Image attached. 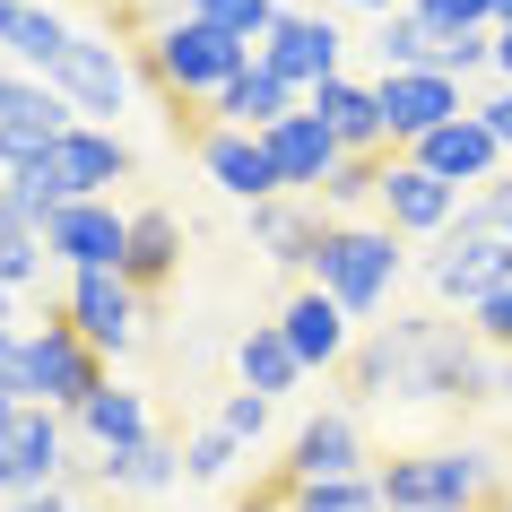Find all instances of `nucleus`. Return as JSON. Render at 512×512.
Listing matches in <instances>:
<instances>
[{
    "label": "nucleus",
    "instance_id": "29",
    "mask_svg": "<svg viewBox=\"0 0 512 512\" xmlns=\"http://www.w3.org/2000/svg\"><path fill=\"white\" fill-rule=\"evenodd\" d=\"M0 200H9V217H18V226H53L79 191H70V174H61V157L44 148V157H27L9 183H0Z\"/></svg>",
    "mask_w": 512,
    "mask_h": 512
},
{
    "label": "nucleus",
    "instance_id": "45",
    "mask_svg": "<svg viewBox=\"0 0 512 512\" xmlns=\"http://www.w3.org/2000/svg\"><path fill=\"white\" fill-rule=\"evenodd\" d=\"M339 9H348V18H374V27H382V18H400L408 0H339Z\"/></svg>",
    "mask_w": 512,
    "mask_h": 512
},
{
    "label": "nucleus",
    "instance_id": "49",
    "mask_svg": "<svg viewBox=\"0 0 512 512\" xmlns=\"http://www.w3.org/2000/svg\"><path fill=\"white\" fill-rule=\"evenodd\" d=\"M495 27H512V0H504V18H495Z\"/></svg>",
    "mask_w": 512,
    "mask_h": 512
},
{
    "label": "nucleus",
    "instance_id": "53",
    "mask_svg": "<svg viewBox=\"0 0 512 512\" xmlns=\"http://www.w3.org/2000/svg\"><path fill=\"white\" fill-rule=\"evenodd\" d=\"M504 512H512V504H504Z\"/></svg>",
    "mask_w": 512,
    "mask_h": 512
},
{
    "label": "nucleus",
    "instance_id": "14",
    "mask_svg": "<svg viewBox=\"0 0 512 512\" xmlns=\"http://www.w3.org/2000/svg\"><path fill=\"white\" fill-rule=\"evenodd\" d=\"M44 252H53L61 270H122L131 261V209H113V200H70V209L44 226Z\"/></svg>",
    "mask_w": 512,
    "mask_h": 512
},
{
    "label": "nucleus",
    "instance_id": "30",
    "mask_svg": "<svg viewBox=\"0 0 512 512\" xmlns=\"http://www.w3.org/2000/svg\"><path fill=\"white\" fill-rule=\"evenodd\" d=\"M278 9H287V0H174V18H200V27L235 35V44H252V53H261V35L278 27Z\"/></svg>",
    "mask_w": 512,
    "mask_h": 512
},
{
    "label": "nucleus",
    "instance_id": "47",
    "mask_svg": "<svg viewBox=\"0 0 512 512\" xmlns=\"http://www.w3.org/2000/svg\"><path fill=\"white\" fill-rule=\"evenodd\" d=\"M27 313H18V287H0V330H18Z\"/></svg>",
    "mask_w": 512,
    "mask_h": 512
},
{
    "label": "nucleus",
    "instance_id": "28",
    "mask_svg": "<svg viewBox=\"0 0 512 512\" xmlns=\"http://www.w3.org/2000/svg\"><path fill=\"white\" fill-rule=\"evenodd\" d=\"M174 270H183V217L174 209H131V261H122V278L148 296V287H165Z\"/></svg>",
    "mask_w": 512,
    "mask_h": 512
},
{
    "label": "nucleus",
    "instance_id": "38",
    "mask_svg": "<svg viewBox=\"0 0 512 512\" xmlns=\"http://www.w3.org/2000/svg\"><path fill=\"white\" fill-rule=\"evenodd\" d=\"M270 417H278V400H261V391H226V408H217V426L235 434L243 452H252V443L270 434Z\"/></svg>",
    "mask_w": 512,
    "mask_h": 512
},
{
    "label": "nucleus",
    "instance_id": "10",
    "mask_svg": "<svg viewBox=\"0 0 512 512\" xmlns=\"http://www.w3.org/2000/svg\"><path fill=\"white\" fill-rule=\"evenodd\" d=\"M61 322H70V330L87 339V348H96V356L113 365V356H131V348H139L148 296H139V287H131L122 270H79L70 287H61Z\"/></svg>",
    "mask_w": 512,
    "mask_h": 512
},
{
    "label": "nucleus",
    "instance_id": "34",
    "mask_svg": "<svg viewBox=\"0 0 512 512\" xmlns=\"http://www.w3.org/2000/svg\"><path fill=\"white\" fill-rule=\"evenodd\" d=\"M287 512H391L374 478H322V486H287Z\"/></svg>",
    "mask_w": 512,
    "mask_h": 512
},
{
    "label": "nucleus",
    "instance_id": "2",
    "mask_svg": "<svg viewBox=\"0 0 512 512\" xmlns=\"http://www.w3.org/2000/svg\"><path fill=\"white\" fill-rule=\"evenodd\" d=\"M374 486L391 512H478L504 504V452L495 443H417V452L374 460Z\"/></svg>",
    "mask_w": 512,
    "mask_h": 512
},
{
    "label": "nucleus",
    "instance_id": "22",
    "mask_svg": "<svg viewBox=\"0 0 512 512\" xmlns=\"http://www.w3.org/2000/svg\"><path fill=\"white\" fill-rule=\"evenodd\" d=\"M53 157H61V174H70L79 200H113V183H131V174H139L131 139H122V131H96V122H79L70 139H53Z\"/></svg>",
    "mask_w": 512,
    "mask_h": 512
},
{
    "label": "nucleus",
    "instance_id": "3",
    "mask_svg": "<svg viewBox=\"0 0 512 512\" xmlns=\"http://www.w3.org/2000/svg\"><path fill=\"white\" fill-rule=\"evenodd\" d=\"M408 278V243L382 226V217H348V226H322L313 261H304V287H322L348 322H374L382 304L400 296Z\"/></svg>",
    "mask_w": 512,
    "mask_h": 512
},
{
    "label": "nucleus",
    "instance_id": "4",
    "mask_svg": "<svg viewBox=\"0 0 512 512\" xmlns=\"http://www.w3.org/2000/svg\"><path fill=\"white\" fill-rule=\"evenodd\" d=\"M139 70H148V87H157L165 105H217L252 70V44L200 27V18H157V27L139 35Z\"/></svg>",
    "mask_w": 512,
    "mask_h": 512
},
{
    "label": "nucleus",
    "instance_id": "16",
    "mask_svg": "<svg viewBox=\"0 0 512 512\" xmlns=\"http://www.w3.org/2000/svg\"><path fill=\"white\" fill-rule=\"evenodd\" d=\"M200 174H209L226 200H243V209L287 200V183H278V165H270V148H261V131H226V122H209V131H200Z\"/></svg>",
    "mask_w": 512,
    "mask_h": 512
},
{
    "label": "nucleus",
    "instance_id": "23",
    "mask_svg": "<svg viewBox=\"0 0 512 512\" xmlns=\"http://www.w3.org/2000/svg\"><path fill=\"white\" fill-rule=\"evenodd\" d=\"M70 434H79L87 452H131V443H157V417H148V391H131V382H105L96 400L70 417Z\"/></svg>",
    "mask_w": 512,
    "mask_h": 512
},
{
    "label": "nucleus",
    "instance_id": "15",
    "mask_svg": "<svg viewBox=\"0 0 512 512\" xmlns=\"http://www.w3.org/2000/svg\"><path fill=\"white\" fill-rule=\"evenodd\" d=\"M408 157L426 165L434 183L469 191V200H478L486 183H504V165H512V157H504V139H495V131H486V122H478V105L460 113V122H443V131H434V139H417Z\"/></svg>",
    "mask_w": 512,
    "mask_h": 512
},
{
    "label": "nucleus",
    "instance_id": "44",
    "mask_svg": "<svg viewBox=\"0 0 512 512\" xmlns=\"http://www.w3.org/2000/svg\"><path fill=\"white\" fill-rule=\"evenodd\" d=\"M0 512H79V495L53 486V495H18V504H0Z\"/></svg>",
    "mask_w": 512,
    "mask_h": 512
},
{
    "label": "nucleus",
    "instance_id": "37",
    "mask_svg": "<svg viewBox=\"0 0 512 512\" xmlns=\"http://www.w3.org/2000/svg\"><path fill=\"white\" fill-rule=\"evenodd\" d=\"M434 70H443V79H478V70H495V27H478V35H443V44H434Z\"/></svg>",
    "mask_w": 512,
    "mask_h": 512
},
{
    "label": "nucleus",
    "instance_id": "39",
    "mask_svg": "<svg viewBox=\"0 0 512 512\" xmlns=\"http://www.w3.org/2000/svg\"><path fill=\"white\" fill-rule=\"evenodd\" d=\"M469 226H486V235L512 243V174H504V183H486L478 200H469Z\"/></svg>",
    "mask_w": 512,
    "mask_h": 512
},
{
    "label": "nucleus",
    "instance_id": "11",
    "mask_svg": "<svg viewBox=\"0 0 512 512\" xmlns=\"http://www.w3.org/2000/svg\"><path fill=\"white\" fill-rule=\"evenodd\" d=\"M261 70H278L296 96L348 79V27L322 18V9H278V27L261 35Z\"/></svg>",
    "mask_w": 512,
    "mask_h": 512
},
{
    "label": "nucleus",
    "instance_id": "6",
    "mask_svg": "<svg viewBox=\"0 0 512 512\" xmlns=\"http://www.w3.org/2000/svg\"><path fill=\"white\" fill-rule=\"evenodd\" d=\"M105 382H113V365L87 348L70 322H61V304L44 313V322H27V400H35V408H61V417H79V408L96 400Z\"/></svg>",
    "mask_w": 512,
    "mask_h": 512
},
{
    "label": "nucleus",
    "instance_id": "51",
    "mask_svg": "<svg viewBox=\"0 0 512 512\" xmlns=\"http://www.w3.org/2000/svg\"><path fill=\"white\" fill-rule=\"evenodd\" d=\"M0 226H9V200H0Z\"/></svg>",
    "mask_w": 512,
    "mask_h": 512
},
{
    "label": "nucleus",
    "instance_id": "36",
    "mask_svg": "<svg viewBox=\"0 0 512 512\" xmlns=\"http://www.w3.org/2000/svg\"><path fill=\"white\" fill-rule=\"evenodd\" d=\"M408 9H417L434 35H478V27L504 18V0H408Z\"/></svg>",
    "mask_w": 512,
    "mask_h": 512
},
{
    "label": "nucleus",
    "instance_id": "18",
    "mask_svg": "<svg viewBox=\"0 0 512 512\" xmlns=\"http://www.w3.org/2000/svg\"><path fill=\"white\" fill-rule=\"evenodd\" d=\"M261 148H270V165H278V183L296 191V200H313V191L348 165V148L322 131V113H287L278 131H261Z\"/></svg>",
    "mask_w": 512,
    "mask_h": 512
},
{
    "label": "nucleus",
    "instance_id": "41",
    "mask_svg": "<svg viewBox=\"0 0 512 512\" xmlns=\"http://www.w3.org/2000/svg\"><path fill=\"white\" fill-rule=\"evenodd\" d=\"M469 330H478L486 348H504V356H512V287H504L495 304H486V313H469Z\"/></svg>",
    "mask_w": 512,
    "mask_h": 512
},
{
    "label": "nucleus",
    "instance_id": "20",
    "mask_svg": "<svg viewBox=\"0 0 512 512\" xmlns=\"http://www.w3.org/2000/svg\"><path fill=\"white\" fill-rule=\"evenodd\" d=\"M79 131V113L61 105L53 79H27V70H9L0 61V139H27V148H53V139Z\"/></svg>",
    "mask_w": 512,
    "mask_h": 512
},
{
    "label": "nucleus",
    "instance_id": "52",
    "mask_svg": "<svg viewBox=\"0 0 512 512\" xmlns=\"http://www.w3.org/2000/svg\"><path fill=\"white\" fill-rule=\"evenodd\" d=\"M79 512H96V504H79Z\"/></svg>",
    "mask_w": 512,
    "mask_h": 512
},
{
    "label": "nucleus",
    "instance_id": "40",
    "mask_svg": "<svg viewBox=\"0 0 512 512\" xmlns=\"http://www.w3.org/2000/svg\"><path fill=\"white\" fill-rule=\"evenodd\" d=\"M0 391H9V400H27V322L0 330Z\"/></svg>",
    "mask_w": 512,
    "mask_h": 512
},
{
    "label": "nucleus",
    "instance_id": "50",
    "mask_svg": "<svg viewBox=\"0 0 512 512\" xmlns=\"http://www.w3.org/2000/svg\"><path fill=\"white\" fill-rule=\"evenodd\" d=\"M504 504H512V495H504ZM504 504H478V512H504Z\"/></svg>",
    "mask_w": 512,
    "mask_h": 512
},
{
    "label": "nucleus",
    "instance_id": "43",
    "mask_svg": "<svg viewBox=\"0 0 512 512\" xmlns=\"http://www.w3.org/2000/svg\"><path fill=\"white\" fill-rule=\"evenodd\" d=\"M478 400H512V356L486 348V374H478Z\"/></svg>",
    "mask_w": 512,
    "mask_h": 512
},
{
    "label": "nucleus",
    "instance_id": "21",
    "mask_svg": "<svg viewBox=\"0 0 512 512\" xmlns=\"http://www.w3.org/2000/svg\"><path fill=\"white\" fill-rule=\"evenodd\" d=\"M304 113H322V131L348 148V157H391V131H382V105H374V79H330L304 96Z\"/></svg>",
    "mask_w": 512,
    "mask_h": 512
},
{
    "label": "nucleus",
    "instance_id": "24",
    "mask_svg": "<svg viewBox=\"0 0 512 512\" xmlns=\"http://www.w3.org/2000/svg\"><path fill=\"white\" fill-rule=\"evenodd\" d=\"M322 200H296V191H287V200H270V209H252V252H261V261H278V270H304V261H313V243H322Z\"/></svg>",
    "mask_w": 512,
    "mask_h": 512
},
{
    "label": "nucleus",
    "instance_id": "42",
    "mask_svg": "<svg viewBox=\"0 0 512 512\" xmlns=\"http://www.w3.org/2000/svg\"><path fill=\"white\" fill-rule=\"evenodd\" d=\"M478 122L495 139H504V157H512V87H495V96H478Z\"/></svg>",
    "mask_w": 512,
    "mask_h": 512
},
{
    "label": "nucleus",
    "instance_id": "7",
    "mask_svg": "<svg viewBox=\"0 0 512 512\" xmlns=\"http://www.w3.org/2000/svg\"><path fill=\"white\" fill-rule=\"evenodd\" d=\"M53 87H61V105L79 113V122H96V131H113L122 113H131V96H139V53L131 44H113V35H70V53H61V70H53Z\"/></svg>",
    "mask_w": 512,
    "mask_h": 512
},
{
    "label": "nucleus",
    "instance_id": "12",
    "mask_svg": "<svg viewBox=\"0 0 512 512\" xmlns=\"http://www.w3.org/2000/svg\"><path fill=\"white\" fill-rule=\"evenodd\" d=\"M287 486H322V478H374V443H365V417L356 408H313L296 434H287V460H278Z\"/></svg>",
    "mask_w": 512,
    "mask_h": 512
},
{
    "label": "nucleus",
    "instance_id": "27",
    "mask_svg": "<svg viewBox=\"0 0 512 512\" xmlns=\"http://www.w3.org/2000/svg\"><path fill=\"white\" fill-rule=\"evenodd\" d=\"M235 382H243V391H261V400H287V391L304 382V356L287 348V330H278V322H252L235 339Z\"/></svg>",
    "mask_w": 512,
    "mask_h": 512
},
{
    "label": "nucleus",
    "instance_id": "32",
    "mask_svg": "<svg viewBox=\"0 0 512 512\" xmlns=\"http://www.w3.org/2000/svg\"><path fill=\"white\" fill-rule=\"evenodd\" d=\"M434 44H443V35H434L417 9H400V18H382V27H374V61H382V70H434Z\"/></svg>",
    "mask_w": 512,
    "mask_h": 512
},
{
    "label": "nucleus",
    "instance_id": "25",
    "mask_svg": "<svg viewBox=\"0 0 512 512\" xmlns=\"http://www.w3.org/2000/svg\"><path fill=\"white\" fill-rule=\"evenodd\" d=\"M287 113H304V96L278 79V70H261V53H252V70L209 105V122H226V131H278Z\"/></svg>",
    "mask_w": 512,
    "mask_h": 512
},
{
    "label": "nucleus",
    "instance_id": "1",
    "mask_svg": "<svg viewBox=\"0 0 512 512\" xmlns=\"http://www.w3.org/2000/svg\"><path fill=\"white\" fill-rule=\"evenodd\" d=\"M478 374H486V339L478 330H452L443 313H391L348 356L356 400H374V408H391V400L460 408V400H478Z\"/></svg>",
    "mask_w": 512,
    "mask_h": 512
},
{
    "label": "nucleus",
    "instance_id": "8",
    "mask_svg": "<svg viewBox=\"0 0 512 512\" xmlns=\"http://www.w3.org/2000/svg\"><path fill=\"white\" fill-rule=\"evenodd\" d=\"M70 486V417L61 408H9L0 417V504Z\"/></svg>",
    "mask_w": 512,
    "mask_h": 512
},
{
    "label": "nucleus",
    "instance_id": "19",
    "mask_svg": "<svg viewBox=\"0 0 512 512\" xmlns=\"http://www.w3.org/2000/svg\"><path fill=\"white\" fill-rule=\"evenodd\" d=\"M70 18L61 9H44V0H0V61L9 70H27V79H53L61 53H70Z\"/></svg>",
    "mask_w": 512,
    "mask_h": 512
},
{
    "label": "nucleus",
    "instance_id": "26",
    "mask_svg": "<svg viewBox=\"0 0 512 512\" xmlns=\"http://www.w3.org/2000/svg\"><path fill=\"white\" fill-rule=\"evenodd\" d=\"M87 478L105 486V495H165V486H183V443H131V452H105L87 460Z\"/></svg>",
    "mask_w": 512,
    "mask_h": 512
},
{
    "label": "nucleus",
    "instance_id": "35",
    "mask_svg": "<svg viewBox=\"0 0 512 512\" xmlns=\"http://www.w3.org/2000/svg\"><path fill=\"white\" fill-rule=\"evenodd\" d=\"M44 261H53V252H44V226H18V217H9V226H0V287L27 296L35 278H44Z\"/></svg>",
    "mask_w": 512,
    "mask_h": 512
},
{
    "label": "nucleus",
    "instance_id": "5",
    "mask_svg": "<svg viewBox=\"0 0 512 512\" xmlns=\"http://www.w3.org/2000/svg\"><path fill=\"white\" fill-rule=\"evenodd\" d=\"M417 278H426V296H434V304L486 313V304L512 287V243H504V235H486V226H469V209H460L452 235H434V243H426Z\"/></svg>",
    "mask_w": 512,
    "mask_h": 512
},
{
    "label": "nucleus",
    "instance_id": "48",
    "mask_svg": "<svg viewBox=\"0 0 512 512\" xmlns=\"http://www.w3.org/2000/svg\"><path fill=\"white\" fill-rule=\"evenodd\" d=\"M9 408H27V400H9V391H0V417H9Z\"/></svg>",
    "mask_w": 512,
    "mask_h": 512
},
{
    "label": "nucleus",
    "instance_id": "9",
    "mask_svg": "<svg viewBox=\"0 0 512 512\" xmlns=\"http://www.w3.org/2000/svg\"><path fill=\"white\" fill-rule=\"evenodd\" d=\"M460 209H469V191L434 183V174H426L417 157H408V148H391V157H382L374 217H382V226H391L400 243H434V235H452V226H460Z\"/></svg>",
    "mask_w": 512,
    "mask_h": 512
},
{
    "label": "nucleus",
    "instance_id": "13",
    "mask_svg": "<svg viewBox=\"0 0 512 512\" xmlns=\"http://www.w3.org/2000/svg\"><path fill=\"white\" fill-rule=\"evenodd\" d=\"M374 105H382L391 148H417V139H434L443 122H460L478 96H469L460 79H443V70H382V79H374Z\"/></svg>",
    "mask_w": 512,
    "mask_h": 512
},
{
    "label": "nucleus",
    "instance_id": "31",
    "mask_svg": "<svg viewBox=\"0 0 512 512\" xmlns=\"http://www.w3.org/2000/svg\"><path fill=\"white\" fill-rule=\"evenodd\" d=\"M374 191H382V157H348L313 200H322L330 226H348V217H374Z\"/></svg>",
    "mask_w": 512,
    "mask_h": 512
},
{
    "label": "nucleus",
    "instance_id": "17",
    "mask_svg": "<svg viewBox=\"0 0 512 512\" xmlns=\"http://www.w3.org/2000/svg\"><path fill=\"white\" fill-rule=\"evenodd\" d=\"M278 330H287V348L304 356V374H348V356H356V322L322 296V287H296V296L278 304Z\"/></svg>",
    "mask_w": 512,
    "mask_h": 512
},
{
    "label": "nucleus",
    "instance_id": "33",
    "mask_svg": "<svg viewBox=\"0 0 512 512\" xmlns=\"http://www.w3.org/2000/svg\"><path fill=\"white\" fill-rule=\"evenodd\" d=\"M235 460H243V443L217 426V417L200 434H183V486H226V478H235Z\"/></svg>",
    "mask_w": 512,
    "mask_h": 512
},
{
    "label": "nucleus",
    "instance_id": "46",
    "mask_svg": "<svg viewBox=\"0 0 512 512\" xmlns=\"http://www.w3.org/2000/svg\"><path fill=\"white\" fill-rule=\"evenodd\" d=\"M495 87H512V27H495Z\"/></svg>",
    "mask_w": 512,
    "mask_h": 512
}]
</instances>
